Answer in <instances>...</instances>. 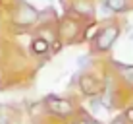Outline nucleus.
Returning <instances> with one entry per match:
<instances>
[{"mask_svg":"<svg viewBox=\"0 0 133 124\" xmlns=\"http://www.w3.org/2000/svg\"><path fill=\"white\" fill-rule=\"evenodd\" d=\"M62 33L66 35V37H73V35H75V23H73V21H64Z\"/></svg>","mask_w":133,"mask_h":124,"instance_id":"nucleus-8","label":"nucleus"},{"mask_svg":"<svg viewBox=\"0 0 133 124\" xmlns=\"http://www.w3.org/2000/svg\"><path fill=\"white\" fill-rule=\"evenodd\" d=\"M39 17V12L35 8H31L29 4H19L17 10L14 12V23L17 25H31L33 21H37Z\"/></svg>","mask_w":133,"mask_h":124,"instance_id":"nucleus-2","label":"nucleus"},{"mask_svg":"<svg viewBox=\"0 0 133 124\" xmlns=\"http://www.w3.org/2000/svg\"><path fill=\"white\" fill-rule=\"evenodd\" d=\"M114 124H123V120H116V122H114Z\"/></svg>","mask_w":133,"mask_h":124,"instance_id":"nucleus-14","label":"nucleus"},{"mask_svg":"<svg viewBox=\"0 0 133 124\" xmlns=\"http://www.w3.org/2000/svg\"><path fill=\"white\" fill-rule=\"evenodd\" d=\"M118 37H120V27L118 25H108V27H104V29H100L98 35H97V41H95L97 50L112 49V45L118 41Z\"/></svg>","mask_w":133,"mask_h":124,"instance_id":"nucleus-1","label":"nucleus"},{"mask_svg":"<svg viewBox=\"0 0 133 124\" xmlns=\"http://www.w3.org/2000/svg\"><path fill=\"white\" fill-rule=\"evenodd\" d=\"M0 124H8V114H4L0 111Z\"/></svg>","mask_w":133,"mask_h":124,"instance_id":"nucleus-11","label":"nucleus"},{"mask_svg":"<svg viewBox=\"0 0 133 124\" xmlns=\"http://www.w3.org/2000/svg\"><path fill=\"white\" fill-rule=\"evenodd\" d=\"M73 10H75L77 14H87V16H91V14L95 12V8H93V4H91L89 0H75Z\"/></svg>","mask_w":133,"mask_h":124,"instance_id":"nucleus-5","label":"nucleus"},{"mask_svg":"<svg viewBox=\"0 0 133 124\" xmlns=\"http://www.w3.org/2000/svg\"><path fill=\"white\" fill-rule=\"evenodd\" d=\"M87 124H102V122H100V120H89Z\"/></svg>","mask_w":133,"mask_h":124,"instance_id":"nucleus-13","label":"nucleus"},{"mask_svg":"<svg viewBox=\"0 0 133 124\" xmlns=\"http://www.w3.org/2000/svg\"><path fill=\"white\" fill-rule=\"evenodd\" d=\"M81 89L85 91V93H89V95H93V93H97V81L93 80V78H81Z\"/></svg>","mask_w":133,"mask_h":124,"instance_id":"nucleus-6","label":"nucleus"},{"mask_svg":"<svg viewBox=\"0 0 133 124\" xmlns=\"http://www.w3.org/2000/svg\"><path fill=\"white\" fill-rule=\"evenodd\" d=\"M125 118H127V120H129V122L133 124V107H129V109L125 111Z\"/></svg>","mask_w":133,"mask_h":124,"instance_id":"nucleus-10","label":"nucleus"},{"mask_svg":"<svg viewBox=\"0 0 133 124\" xmlns=\"http://www.w3.org/2000/svg\"><path fill=\"white\" fill-rule=\"evenodd\" d=\"M122 72H123V78L133 85V68L131 66H122Z\"/></svg>","mask_w":133,"mask_h":124,"instance_id":"nucleus-9","label":"nucleus"},{"mask_svg":"<svg viewBox=\"0 0 133 124\" xmlns=\"http://www.w3.org/2000/svg\"><path fill=\"white\" fill-rule=\"evenodd\" d=\"M77 124H87V122H77Z\"/></svg>","mask_w":133,"mask_h":124,"instance_id":"nucleus-15","label":"nucleus"},{"mask_svg":"<svg viewBox=\"0 0 133 124\" xmlns=\"http://www.w3.org/2000/svg\"><path fill=\"white\" fill-rule=\"evenodd\" d=\"M104 4H106L108 10L114 12V14H122V12L129 10V2H127V0H106Z\"/></svg>","mask_w":133,"mask_h":124,"instance_id":"nucleus-4","label":"nucleus"},{"mask_svg":"<svg viewBox=\"0 0 133 124\" xmlns=\"http://www.w3.org/2000/svg\"><path fill=\"white\" fill-rule=\"evenodd\" d=\"M77 60H79V66H83V64L87 62V56H79V58H77Z\"/></svg>","mask_w":133,"mask_h":124,"instance_id":"nucleus-12","label":"nucleus"},{"mask_svg":"<svg viewBox=\"0 0 133 124\" xmlns=\"http://www.w3.org/2000/svg\"><path fill=\"white\" fill-rule=\"evenodd\" d=\"M31 47H33V52H37V54H44V52L48 50V43H46L44 39L39 37V39L33 41V45H31Z\"/></svg>","mask_w":133,"mask_h":124,"instance_id":"nucleus-7","label":"nucleus"},{"mask_svg":"<svg viewBox=\"0 0 133 124\" xmlns=\"http://www.w3.org/2000/svg\"><path fill=\"white\" fill-rule=\"evenodd\" d=\"M46 107L52 111L54 114H58V116H68V114L73 113V107L70 101L66 99H58V97H46Z\"/></svg>","mask_w":133,"mask_h":124,"instance_id":"nucleus-3","label":"nucleus"}]
</instances>
